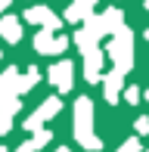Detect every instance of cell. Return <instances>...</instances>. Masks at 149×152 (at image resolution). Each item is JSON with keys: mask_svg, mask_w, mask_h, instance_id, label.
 I'll return each mask as SVG.
<instances>
[{"mask_svg": "<svg viewBox=\"0 0 149 152\" xmlns=\"http://www.w3.org/2000/svg\"><path fill=\"white\" fill-rule=\"evenodd\" d=\"M72 118H74V140H78L81 146L87 152H99L103 149V140L93 137V102H90V96H78V99H74Z\"/></svg>", "mask_w": 149, "mask_h": 152, "instance_id": "cell-1", "label": "cell"}, {"mask_svg": "<svg viewBox=\"0 0 149 152\" xmlns=\"http://www.w3.org/2000/svg\"><path fill=\"white\" fill-rule=\"evenodd\" d=\"M106 53H109V59L115 62V72L127 75L134 68V31L127 28V25H121V28L112 34Z\"/></svg>", "mask_w": 149, "mask_h": 152, "instance_id": "cell-2", "label": "cell"}, {"mask_svg": "<svg viewBox=\"0 0 149 152\" xmlns=\"http://www.w3.org/2000/svg\"><path fill=\"white\" fill-rule=\"evenodd\" d=\"M121 25H124V16H121V12L112 6V10L99 12V16H90V19H87V25H84V31L90 34L93 40H99L103 34H115Z\"/></svg>", "mask_w": 149, "mask_h": 152, "instance_id": "cell-3", "label": "cell"}, {"mask_svg": "<svg viewBox=\"0 0 149 152\" xmlns=\"http://www.w3.org/2000/svg\"><path fill=\"white\" fill-rule=\"evenodd\" d=\"M62 109V99L59 96H50V99H44L40 106L34 109V112L25 118V130H31V134H37V130H44V121H50L53 115Z\"/></svg>", "mask_w": 149, "mask_h": 152, "instance_id": "cell-4", "label": "cell"}, {"mask_svg": "<svg viewBox=\"0 0 149 152\" xmlns=\"http://www.w3.org/2000/svg\"><path fill=\"white\" fill-rule=\"evenodd\" d=\"M72 72H74V65L69 59H62V62H56V65H50L47 78H50V84L56 87L59 93H69L72 90Z\"/></svg>", "mask_w": 149, "mask_h": 152, "instance_id": "cell-5", "label": "cell"}, {"mask_svg": "<svg viewBox=\"0 0 149 152\" xmlns=\"http://www.w3.org/2000/svg\"><path fill=\"white\" fill-rule=\"evenodd\" d=\"M22 22H31V25H44L47 31H56L59 25H62V19H59L53 10H47V6H31V10H25V19H22Z\"/></svg>", "mask_w": 149, "mask_h": 152, "instance_id": "cell-6", "label": "cell"}, {"mask_svg": "<svg viewBox=\"0 0 149 152\" xmlns=\"http://www.w3.org/2000/svg\"><path fill=\"white\" fill-rule=\"evenodd\" d=\"M103 62H106L103 50H90L84 56V78L90 81V84H96V81L103 78Z\"/></svg>", "mask_w": 149, "mask_h": 152, "instance_id": "cell-7", "label": "cell"}, {"mask_svg": "<svg viewBox=\"0 0 149 152\" xmlns=\"http://www.w3.org/2000/svg\"><path fill=\"white\" fill-rule=\"evenodd\" d=\"M0 37L9 40V44H16V40L22 37V19H16V16H3V19H0Z\"/></svg>", "mask_w": 149, "mask_h": 152, "instance_id": "cell-8", "label": "cell"}, {"mask_svg": "<svg viewBox=\"0 0 149 152\" xmlns=\"http://www.w3.org/2000/svg\"><path fill=\"white\" fill-rule=\"evenodd\" d=\"M121 81H124V75H121V72H115V68H112L109 75H103V84H106V99H109V102H115V99H118Z\"/></svg>", "mask_w": 149, "mask_h": 152, "instance_id": "cell-9", "label": "cell"}, {"mask_svg": "<svg viewBox=\"0 0 149 152\" xmlns=\"http://www.w3.org/2000/svg\"><path fill=\"white\" fill-rule=\"evenodd\" d=\"M74 47H78V50L87 56L90 50H99V40H93V37H90V34H87L84 28H78V31H74Z\"/></svg>", "mask_w": 149, "mask_h": 152, "instance_id": "cell-10", "label": "cell"}, {"mask_svg": "<svg viewBox=\"0 0 149 152\" xmlns=\"http://www.w3.org/2000/svg\"><path fill=\"white\" fill-rule=\"evenodd\" d=\"M53 40H56V34H53V31H47V28L37 31V34H34V50L50 56V53H53Z\"/></svg>", "mask_w": 149, "mask_h": 152, "instance_id": "cell-11", "label": "cell"}, {"mask_svg": "<svg viewBox=\"0 0 149 152\" xmlns=\"http://www.w3.org/2000/svg\"><path fill=\"white\" fill-rule=\"evenodd\" d=\"M37 81H40V68H34V65H31L28 72H25L22 78H19V93H25V90H31V87H34Z\"/></svg>", "mask_w": 149, "mask_h": 152, "instance_id": "cell-12", "label": "cell"}, {"mask_svg": "<svg viewBox=\"0 0 149 152\" xmlns=\"http://www.w3.org/2000/svg\"><path fill=\"white\" fill-rule=\"evenodd\" d=\"M50 137H53V134H50V130H47V127H44V130H37V134H34V137H31V140H28V146H31V152L44 149L47 143H50Z\"/></svg>", "mask_w": 149, "mask_h": 152, "instance_id": "cell-13", "label": "cell"}, {"mask_svg": "<svg viewBox=\"0 0 149 152\" xmlns=\"http://www.w3.org/2000/svg\"><path fill=\"white\" fill-rule=\"evenodd\" d=\"M65 22H84V12H81V10H78V6H74V3H72V6H69V10H65Z\"/></svg>", "mask_w": 149, "mask_h": 152, "instance_id": "cell-14", "label": "cell"}, {"mask_svg": "<svg viewBox=\"0 0 149 152\" xmlns=\"http://www.w3.org/2000/svg\"><path fill=\"white\" fill-rule=\"evenodd\" d=\"M65 47H69V37H62V34H59V37L53 40V53H50V56H59V53H65Z\"/></svg>", "mask_w": 149, "mask_h": 152, "instance_id": "cell-15", "label": "cell"}, {"mask_svg": "<svg viewBox=\"0 0 149 152\" xmlns=\"http://www.w3.org/2000/svg\"><path fill=\"white\" fill-rule=\"evenodd\" d=\"M118 152H140V137H131V140H124V146Z\"/></svg>", "mask_w": 149, "mask_h": 152, "instance_id": "cell-16", "label": "cell"}, {"mask_svg": "<svg viewBox=\"0 0 149 152\" xmlns=\"http://www.w3.org/2000/svg\"><path fill=\"white\" fill-rule=\"evenodd\" d=\"M124 102H131V106L140 102V87H127V90H124Z\"/></svg>", "mask_w": 149, "mask_h": 152, "instance_id": "cell-17", "label": "cell"}, {"mask_svg": "<svg viewBox=\"0 0 149 152\" xmlns=\"http://www.w3.org/2000/svg\"><path fill=\"white\" fill-rule=\"evenodd\" d=\"M134 127H137V134H140V137L149 134V118H137V124H134Z\"/></svg>", "mask_w": 149, "mask_h": 152, "instance_id": "cell-18", "label": "cell"}, {"mask_svg": "<svg viewBox=\"0 0 149 152\" xmlns=\"http://www.w3.org/2000/svg\"><path fill=\"white\" fill-rule=\"evenodd\" d=\"M9 127H12V121L6 118V115H0V137H3V134H9Z\"/></svg>", "mask_w": 149, "mask_h": 152, "instance_id": "cell-19", "label": "cell"}, {"mask_svg": "<svg viewBox=\"0 0 149 152\" xmlns=\"http://www.w3.org/2000/svg\"><path fill=\"white\" fill-rule=\"evenodd\" d=\"M16 152H31V146H28V143H22V146H19Z\"/></svg>", "mask_w": 149, "mask_h": 152, "instance_id": "cell-20", "label": "cell"}, {"mask_svg": "<svg viewBox=\"0 0 149 152\" xmlns=\"http://www.w3.org/2000/svg\"><path fill=\"white\" fill-rule=\"evenodd\" d=\"M6 6H9V0H0V10H6Z\"/></svg>", "mask_w": 149, "mask_h": 152, "instance_id": "cell-21", "label": "cell"}, {"mask_svg": "<svg viewBox=\"0 0 149 152\" xmlns=\"http://www.w3.org/2000/svg\"><path fill=\"white\" fill-rule=\"evenodd\" d=\"M56 152H72V149H69V146H59V149H56Z\"/></svg>", "mask_w": 149, "mask_h": 152, "instance_id": "cell-22", "label": "cell"}, {"mask_svg": "<svg viewBox=\"0 0 149 152\" xmlns=\"http://www.w3.org/2000/svg\"><path fill=\"white\" fill-rule=\"evenodd\" d=\"M140 99H149V90H146V93H143V96H140Z\"/></svg>", "mask_w": 149, "mask_h": 152, "instance_id": "cell-23", "label": "cell"}, {"mask_svg": "<svg viewBox=\"0 0 149 152\" xmlns=\"http://www.w3.org/2000/svg\"><path fill=\"white\" fill-rule=\"evenodd\" d=\"M146 12H149V0H146Z\"/></svg>", "mask_w": 149, "mask_h": 152, "instance_id": "cell-24", "label": "cell"}, {"mask_svg": "<svg viewBox=\"0 0 149 152\" xmlns=\"http://www.w3.org/2000/svg\"><path fill=\"white\" fill-rule=\"evenodd\" d=\"M146 40H149V28H146Z\"/></svg>", "mask_w": 149, "mask_h": 152, "instance_id": "cell-25", "label": "cell"}, {"mask_svg": "<svg viewBox=\"0 0 149 152\" xmlns=\"http://www.w3.org/2000/svg\"><path fill=\"white\" fill-rule=\"evenodd\" d=\"M0 152H6V149H3V146H0Z\"/></svg>", "mask_w": 149, "mask_h": 152, "instance_id": "cell-26", "label": "cell"}, {"mask_svg": "<svg viewBox=\"0 0 149 152\" xmlns=\"http://www.w3.org/2000/svg\"><path fill=\"white\" fill-rule=\"evenodd\" d=\"M0 102H3V96H0Z\"/></svg>", "mask_w": 149, "mask_h": 152, "instance_id": "cell-27", "label": "cell"}, {"mask_svg": "<svg viewBox=\"0 0 149 152\" xmlns=\"http://www.w3.org/2000/svg\"><path fill=\"white\" fill-rule=\"evenodd\" d=\"M146 152H149V149H146Z\"/></svg>", "mask_w": 149, "mask_h": 152, "instance_id": "cell-28", "label": "cell"}]
</instances>
